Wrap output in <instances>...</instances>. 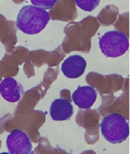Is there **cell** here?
I'll list each match as a JSON object with an SVG mask.
<instances>
[{"label": "cell", "instance_id": "cell-1", "mask_svg": "<svg viewBox=\"0 0 131 154\" xmlns=\"http://www.w3.org/2000/svg\"><path fill=\"white\" fill-rule=\"evenodd\" d=\"M50 20L47 11L33 5L23 7L19 11L16 25L19 30L28 35L39 33Z\"/></svg>", "mask_w": 131, "mask_h": 154}, {"label": "cell", "instance_id": "cell-2", "mask_svg": "<svg viewBox=\"0 0 131 154\" xmlns=\"http://www.w3.org/2000/svg\"><path fill=\"white\" fill-rule=\"evenodd\" d=\"M104 139L112 144H119L127 139L130 134L129 123L122 115L112 113L104 116L100 123Z\"/></svg>", "mask_w": 131, "mask_h": 154}, {"label": "cell", "instance_id": "cell-3", "mask_svg": "<svg viewBox=\"0 0 131 154\" xmlns=\"http://www.w3.org/2000/svg\"><path fill=\"white\" fill-rule=\"evenodd\" d=\"M99 48L106 57H120L129 48V40L124 32L108 31L99 39Z\"/></svg>", "mask_w": 131, "mask_h": 154}, {"label": "cell", "instance_id": "cell-4", "mask_svg": "<svg viewBox=\"0 0 131 154\" xmlns=\"http://www.w3.org/2000/svg\"><path fill=\"white\" fill-rule=\"evenodd\" d=\"M6 146L11 154H30L32 152V144L26 133L20 130L13 131L7 137Z\"/></svg>", "mask_w": 131, "mask_h": 154}, {"label": "cell", "instance_id": "cell-5", "mask_svg": "<svg viewBox=\"0 0 131 154\" xmlns=\"http://www.w3.org/2000/svg\"><path fill=\"white\" fill-rule=\"evenodd\" d=\"M25 93L21 84L13 78H6L0 82V94L10 103H17Z\"/></svg>", "mask_w": 131, "mask_h": 154}, {"label": "cell", "instance_id": "cell-6", "mask_svg": "<svg viewBox=\"0 0 131 154\" xmlns=\"http://www.w3.org/2000/svg\"><path fill=\"white\" fill-rule=\"evenodd\" d=\"M86 67V61L79 55L67 58L61 65V71L68 78H78L83 74Z\"/></svg>", "mask_w": 131, "mask_h": 154}, {"label": "cell", "instance_id": "cell-7", "mask_svg": "<svg viewBox=\"0 0 131 154\" xmlns=\"http://www.w3.org/2000/svg\"><path fill=\"white\" fill-rule=\"evenodd\" d=\"M98 97V92L90 85L79 86L72 93L71 98L75 105L81 109H89L94 105Z\"/></svg>", "mask_w": 131, "mask_h": 154}, {"label": "cell", "instance_id": "cell-8", "mask_svg": "<svg viewBox=\"0 0 131 154\" xmlns=\"http://www.w3.org/2000/svg\"><path fill=\"white\" fill-rule=\"evenodd\" d=\"M74 112L72 104L68 100L56 99L52 102L50 108V114L53 120L65 121L68 120Z\"/></svg>", "mask_w": 131, "mask_h": 154}, {"label": "cell", "instance_id": "cell-9", "mask_svg": "<svg viewBox=\"0 0 131 154\" xmlns=\"http://www.w3.org/2000/svg\"><path fill=\"white\" fill-rule=\"evenodd\" d=\"M77 7L87 12L94 11L100 4V0H75Z\"/></svg>", "mask_w": 131, "mask_h": 154}, {"label": "cell", "instance_id": "cell-10", "mask_svg": "<svg viewBox=\"0 0 131 154\" xmlns=\"http://www.w3.org/2000/svg\"><path fill=\"white\" fill-rule=\"evenodd\" d=\"M31 5L46 10H51L56 5L57 0H30Z\"/></svg>", "mask_w": 131, "mask_h": 154}]
</instances>
